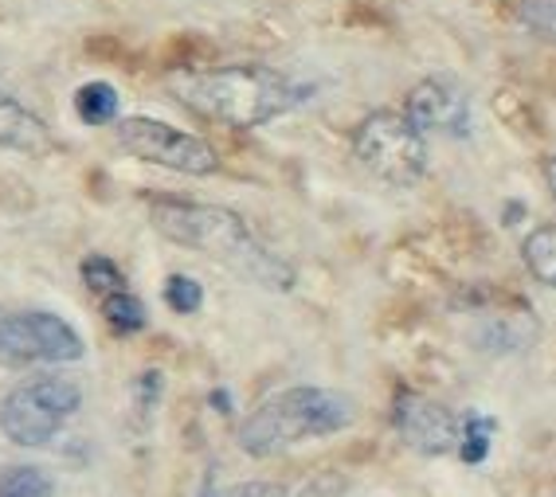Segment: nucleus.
Segmentation results:
<instances>
[{
  "label": "nucleus",
  "instance_id": "nucleus-1",
  "mask_svg": "<svg viewBox=\"0 0 556 497\" xmlns=\"http://www.w3.org/2000/svg\"><path fill=\"white\" fill-rule=\"evenodd\" d=\"M150 219L169 243L208 255L219 267L236 270L239 279L255 282V286L278 290V294H287L294 286V267L287 259H278L239 212L219 208V204H200V200L153 196Z\"/></svg>",
  "mask_w": 556,
  "mask_h": 497
},
{
  "label": "nucleus",
  "instance_id": "nucleus-2",
  "mask_svg": "<svg viewBox=\"0 0 556 497\" xmlns=\"http://www.w3.org/2000/svg\"><path fill=\"white\" fill-rule=\"evenodd\" d=\"M169 90L180 106L231 130H255L282 118L302 102V87L290 75L263 63H236V67L177 71Z\"/></svg>",
  "mask_w": 556,
  "mask_h": 497
},
{
  "label": "nucleus",
  "instance_id": "nucleus-3",
  "mask_svg": "<svg viewBox=\"0 0 556 497\" xmlns=\"http://www.w3.org/2000/svg\"><path fill=\"white\" fill-rule=\"evenodd\" d=\"M357 404L345 392L318 388V384H294L263 399L239 428V450L251 458H275L282 450L326 438L353 428Z\"/></svg>",
  "mask_w": 556,
  "mask_h": 497
},
{
  "label": "nucleus",
  "instance_id": "nucleus-4",
  "mask_svg": "<svg viewBox=\"0 0 556 497\" xmlns=\"http://www.w3.org/2000/svg\"><path fill=\"white\" fill-rule=\"evenodd\" d=\"M353 157L392 189H416L428 177V133L404 110H372L353 130Z\"/></svg>",
  "mask_w": 556,
  "mask_h": 497
},
{
  "label": "nucleus",
  "instance_id": "nucleus-5",
  "mask_svg": "<svg viewBox=\"0 0 556 497\" xmlns=\"http://www.w3.org/2000/svg\"><path fill=\"white\" fill-rule=\"evenodd\" d=\"M83 408V388L67 377H31L0 399V431L16 447H48Z\"/></svg>",
  "mask_w": 556,
  "mask_h": 497
},
{
  "label": "nucleus",
  "instance_id": "nucleus-6",
  "mask_svg": "<svg viewBox=\"0 0 556 497\" xmlns=\"http://www.w3.org/2000/svg\"><path fill=\"white\" fill-rule=\"evenodd\" d=\"M114 138L126 153L138 161H150L169 173H185V177H212L219 169V153L197 133H185L169 122L157 118H122L114 126Z\"/></svg>",
  "mask_w": 556,
  "mask_h": 497
},
{
  "label": "nucleus",
  "instance_id": "nucleus-7",
  "mask_svg": "<svg viewBox=\"0 0 556 497\" xmlns=\"http://www.w3.org/2000/svg\"><path fill=\"white\" fill-rule=\"evenodd\" d=\"M87 353L83 337L60 314H4L0 318V360L12 365H67Z\"/></svg>",
  "mask_w": 556,
  "mask_h": 497
},
{
  "label": "nucleus",
  "instance_id": "nucleus-8",
  "mask_svg": "<svg viewBox=\"0 0 556 497\" xmlns=\"http://www.w3.org/2000/svg\"><path fill=\"white\" fill-rule=\"evenodd\" d=\"M392 428L404 438V447H412L424 458H443L458 450V435H463V419L439 404V399L424 396V392H396L392 399Z\"/></svg>",
  "mask_w": 556,
  "mask_h": 497
},
{
  "label": "nucleus",
  "instance_id": "nucleus-9",
  "mask_svg": "<svg viewBox=\"0 0 556 497\" xmlns=\"http://www.w3.org/2000/svg\"><path fill=\"white\" fill-rule=\"evenodd\" d=\"M404 114L416 122L424 133H443V138H470L475 130V106L470 94L455 79L428 75L407 90Z\"/></svg>",
  "mask_w": 556,
  "mask_h": 497
},
{
  "label": "nucleus",
  "instance_id": "nucleus-10",
  "mask_svg": "<svg viewBox=\"0 0 556 497\" xmlns=\"http://www.w3.org/2000/svg\"><path fill=\"white\" fill-rule=\"evenodd\" d=\"M0 150L24 153V157H48L55 150L48 122L4 90H0Z\"/></svg>",
  "mask_w": 556,
  "mask_h": 497
},
{
  "label": "nucleus",
  "instance_id": "nucleus-11",
  "mask_svg": "<svg viewBox=\"0 0 556 497\" xmlns=\"http://www.w3.org/2000/svg\"><path fill=\"white\" fill-rule=\"evenodd\" d=\"M521 259L541 286L556 290V224H541L521 243Z\"/></svg>",
  "mask_w": 556,
  "mask_h": 497
},
{
  "label": "nucleus",
  "instance_id": "nucleus-12",
  "mask_svg": "<svg viewBox=\"0 0 556 497\" xmlns=\"http://www.w3.org/2000/svg\"><path fill=\"white\" fill-rule=\"evenodd\" d=\"M118 90L110 87V82L94 79V82H83L75 90V114H79L87 126H110V122H118Z\"/></svg>",
  "mask_w": 556,
  "mask_h": 497
},
{
  "label": "nucleus",
  "instance_id": "nucleus-13",
  "mask_svg": "<svg viewBox=\"0 0 556 497\" xmlns=\"http://www.w3.org/2000/svg\"><path fill=\"white\" fill-rule=\"evenodd\" d=\"M494 435H497V419L494 416H482V411H467L463 416V435H458V450L455 455L467 462V467H482L494 447Z\"/></svg>",
  "mask_w": 556,
  "mask_h": 497
},
{
  "label": "nucleus",
  "instance_id": "nucleus-14",
  "mask_svg": "<svg viewBox=\"0 0 556 497\" xmlns=\"http://www.w3.org/2000/svg\"><path fill=\"white\" fill-rule=\"evenodd\" d=\"M102 318H106L110 329H114V333H122V337H126V333H141V329H146V321H150V318H146V306H141L129 290H114V294H106V298H102Z\"/></svg>",
  "mask_w": 556,
  "mask_h": 497
},
{
  "label": "nucleus",
  "instance_id": "nucleus-15",
  "mask_svg": "<svg viewBox=\"0 0 556 497\" xmlns=\"http://www.w3.org/2000/svg\"><path fill=\"white\" fill-rule=\"evenodd\" d=\"M517 24L556 48V0H517Z\"/></svg>",
  "mask_w": 556,
  "mask_h": 497
},
{
  "label": "nucleus",
  "instance_id": "nucleus-16",
  "mask_svg": "<svg viewBox=\"0 0 556 497\" xmlns=\"http://www.w3.org/2000/svg\"><path fill=\"white\" fill-rule=\"evenodd\" d=\"M0 497H51V477L36 467H12L0 474Z\"/></svg>",
  "mask_w": 556,
  "mask_h": 497
},
{
  "label": "nucleus",
  "instance_id": "nucleus-17",
  "mask_svg": "<svg viewBox=\"0 0 556 497\" xmlns=\"http://www.w3.org/2000/svg\"><path fill=\"white\" fill-rule=\"evenodd\" d=\"M79 275H83V282H87V290H94L99 298H106L114 290H126V275H122V270L114 267V259H106V255H87Z\"/></svg>",
  "mask_w": 556,
  "mask_h": 497
},
{
  "label": "nucleus",
  "instance_id": "nucleus-18",
  "mask_svg": "<svg viewBox=\"0 0 556 497\" xmlns=\"http://www.w3.org/2000/svg\"><path fill=\"white\" fill-rule=\"evenodd\" d=\"M165 302H169L173 314H197L204 306V286L189 275H169L165 279Z\"/></svg>",
  "mask_w": 556,
  "mask_h": 497
},
{
  "label": "nucleus",
  "instance_id": "nucleus-19",
  "mask_svg": "<svg viewBox=\"0 0 556 497\" xmlns=\"http://www.w3.org/2000/svg\"><path fill=\"white\" fill-rule=\"evenodd\" d=\"M341 489H345V482H341L338 474H321V477H309L306 486L290 497H338Z\"/></svg>",
  "mask_w": 556,
  "mask_h": 497
},
{
  "label": "nucleus",
  "instance_id": "nucleus-20",
  "mask_svg": "<svg viewBox=\"0 0 556 497\" xmlns=\"http://www.w3.org/2000/svg\"><path fill=\"white\" fill-rule=\"evenodd\" d=\"M219 497H290L282 486H275V482H239V486L224 489Z\"/></svg>",
  "mask_w": 556,
  "mask_h": 497
},
{
  "label": "nucleus",
  "instance_id": "nucleus-21",
  "mask_svg": "<svg viewBox=\"0 0 556 497\" xmlns=\"http://www.w3.org/2000/svg\"><path fill=\"white\" fill-rule=\"evenodd\" d=\"M545 177H548V189H553V196H556V153L545 161Z\"/></svg>",
  "mask_w": 556,
  "mask_h": 497
},
{
  "label": "nucleus",
  "instance_id": "nucleus-22",
  "mask_svg": "<svg viewBox=\"0 0 556 497\" xmlns=\"http://www.w3.org/2000/svg\"><path fill=\"white\" fill-rule=\"evenodd\" d=\"M212 404H216L219 411H231V399L224 396V392H216V396H212Z\"/></svg>",
  "mask_w": 556,
  "mask_h": 497
},
{
  "label": "nucleus",
  "instance_id": "nucleus-23",
  "mask_svg": "<svg viewBox=\"0 0 556 497\" xmlns=\"http://www.w3.org/2000/svg\"><path fill=\"white\" fill-rule=\"evenodd\" d=\"M0 318H4V314H0Z\"/></svg>",
  "mask_w": 556,
  "mask_h": 497
}]
</instances>
